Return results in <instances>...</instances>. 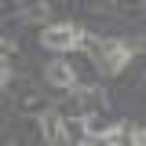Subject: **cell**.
Wrapping results in <instances>:
<instances>
[{"label": "cell", "mask_w": 146, "mask_h": 146, "mask_svg": "<svg viewBox=\"0 0 146 146\" xmlns=\"http://www.w3.org/2000/svg\"><path fill=\"white\" fill-rule=\"evenodd\" d=\"M11 80V66H7V58L0 55V84H7Z\"/></svg>", "instance_id": "8992f818"}, {"label": "cell", "mask_w": 146, "mask_h": 146, "mask_svg": "<svg viewBox=\"0 0 146 146\" xmlns=\"http://www.w3.org/2000/svg\"><path fill=\"white\" fill-rule=\"evenodd\" d=\"M44 80L55 84V88H77V70H73L66 58H55L51 66L44 70Z\"/></svg>", "instance_id": "3957f363"}, {"label": "cell", "mask_w": 146, "mask_h": 146, "mask_svg": "<svg viewBox=\"0 0 146 146\" xmlns=\"http://www.w3.org/2000/svg\"><path fill=\"white\" fill-rule=\"evenodd\" d=\"M131 146H146V128H139V131H131Z\"/></svg>", "instance_id": "52a82bcc"}, {"label": "cell", "mask_w": 146, "mask_h": 146, "mask_svg": "<svg viewBox=\"0 0 146 146\" xmlns=\"http://www.w3.org/2000/svg\"><path fill=\"white\" fill-rule=\"evenodd\" d=\"M66 143H84V121H66Z\"/></svg>", "instance_id": "5b68a950"}, {"label": "cell", "mask_w": 146, "mask_h": 146, "mask_svg": "<svg viewBox=\"0 0 146 146\" xmlns=\"http://www.w3.org/2000/svg\"><path fill=\"white\" fill-rule=\"evenodd\" d=\"M80 29L73 26V22H55V26H44V33H40V44L48 48V51H73V48H80Z\"/></svg>", "instance_id": "6da1fadb"}, {"label": "cell", "mask_w": 146, "mask_h": 146, "mask_svg": "<svg viewBox=\"0 0 146 146\" xmlns=\"http://www.w3.org/2000/svg\"><path fill=\"white\" fill-rule=\"evenodd\" d=\"M40 131H44V146H66V121L55 110L40 113Z\"/></svg>", "instance_id": "7a4b0ae2"}, {"label": "cell", "mask_w": 146, "mask_h": 146, "mask_svg": "<svg viewBox=\"0 0 146 146\" xmlns=\"http://www.w3.org/2000/svg\"><path fill=\"white\" fill-rule=\"evenodd\" d=\"M18 15L26 22H44L48 18V0H22L18 4Z\"/></svg>", "instance_id": "277c9868"}]
</instances>
